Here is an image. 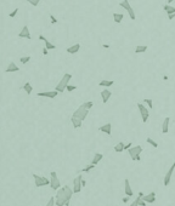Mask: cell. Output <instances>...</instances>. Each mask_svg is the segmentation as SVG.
I'll return each mask as SVG.
<instances>
[{
	"instance_id": "obj_1",
	"label": "cell",
	"mask_w": 175,
	"mask_h": 206,
	"mask_svg": "<svg viewBox=\"0 0 175 206\" xmlns=\"http://www.w3.org/2000/svg\"><path fill=\"white\" fill-rule=\"evenodd\" d=\"M73 194H74L73 193V189H71L69 185H65L62 188H58L56 196H55V205L56 206H69Z\"/></svg>"
},
{
	"instance_id": "obj_2",
	"label": "cell",
	"mask_w": 175,
	"mask_h": 206,
	"mask_svg": "<svg viewBox=\"0 0 175 206\" xmlns=\"http://www.w3.org/2000/svg\"><path fill=\"white\" fill-rule=\"evenodd\" d=\"M71 79H72V74H69V73H66V74L63 75V77H62V79L60 80V82L56 85L55 90H56L58 93H62V92H65L66 87H67V85L69 84Z\"/></svg>"
},
{
	"instance_id": "obj_3",
	"label": "cell",
	"mask_w": 175,
	"mask_h": 206,
	"mask_svg": "<svg viewBox=\"0 0 175 206\" xmlns=\"http://www.w3.org/2000/svg\"><path fill=\"white\" fill-rule=\"evenodd\" d=\"M128 153H129L130 158L134 160V161H140L141 158H140V154L142 153V147L141 146H136V147H130L128 149Z\"/></svg>"
},
{
	"instance_id": "obj_4",
	"label": "cell",
	"mask_w": 175,
	"mask_h": 206,
	"mask_svg": "<svg viewBox=\"0 0 175 206\" xmlns=\"http://www.w3.org/2000/svg\"><path fill=\"white\" fill-rule=\"evenodd\" d=\"M33 180H34V184H35L37 188H42V187H45V185H50V180H48V178L44 177V176H39V175L33 174Z\"/></svg>"
},
{
	"instance_id": "obj_5",
	"label": "cell",
	"mask_w": 175,
	"mask_h": 206,
	"mask_svg": "<svg viewBox=\"0 0 175 206\" xmlns=\"http://www.w3.org/2000/svg\"><path fill=\"white\" fill-rule=\"evenodd\" d=\"M50 187L52 190H57L58 188H61V182H60L56 171H51L50 172Z\"/></svg>"
},
{
	"instance_id": "obj_6",
	"label": "cell",
	"mask_w": 175,
	"mask_h": 206,
	"mask_svg": "<svg viewBox=\"0 0 175 206\" xmlns=\"http://www.w3.org/2000/svg\"><path fill=\"white\" fill-rule=\"evenodd\" d=\"M88 114H89V109L84 108V106L82 104V106H79V108L77 109L74 113H73V116H76V118H78V119H80L82 121H84L85 118L88 116Z\"/></svg>"
},
{
	"instance_id": "obj_7",
	"label": "cell",
	"mask_w": 175,
	"mask_h": 206,
	"mask_svg": "<svg viewBox=\"0 0 175 206\" xmlns=\"http://www.w3.org/2000/svg\"><path fill=\"white\" fill-rule=\"evenodd\" d=\"M119 6H120V8H123L125 11H128L130 19H133V21H134V19L136 18V16H135V12H134V10H133V8H131V5L129 4V0H123V1H120Z\"/></svg>"
},
{
	"instance_id": "obj_8",
	"label": "cell",
	"mask_w": 175,
	"mask_h": 206,
	"mask_svg": "<svg viewBox=\"0 0 175 206\" xmlns=\"http://www.w3.org/2000/svg\"><path fill=\"white\" fill-rule=\"evenodd\" d=\"M138 108H139V112L141 114V118H142V121L146 122L150 118V113H149V108L145 107L144 103H138Z\"/></svg>"
},
{
	"instance_id": "obj_9",
	"label": "cell",
	"mask_w": 175,
	"mask_h": 206,
	"mask_svg": "<svg viewBox=\"0 0 175 206\" xmlns=\"http://www.w3.org/2000/svg\"><path fill=\"white\" fill-rule=\"evenodd\" d=\"M82 175H78L74 181H73V193L77 194V193H80V190H82Z\"/></svg>"
},
{
	"instance_id": "obj_10",
	"label": "cell",
	"mask_w": 175,
	"mask_h": 206,
	"mask_svg": "<svg viewBox=\"0 0 175 206\" xmlns=\"http://www.w3.org/2000/svg\"><path fill=\"white\" fill-rule=\"evenodd\" d=\"M18 38L27 39V40H31V39H32V35H31V32H29L28 26H23V27H22L21 32L18 33Z\"/></svg>"
},
{
	"instance_id": "obj_11",
	"label": "cell",
	"mask_w": 175,
	"mask_h": 206,
	"mask_svg": "<svg viewBox=\"0 0 175 206\" xmlns=\"http://www.w3.org/2000/svg\"><path fill=\"white\" fill-rule=\"evenodd\" d=\"M174 170H175V161L173 162V165L170 166V169L168 170V172H167L165 176H164V185H165V187H168V185H169V183H170V180H172V176H173Z\"/></svg>"
},
{
	"instance_id": "obj_12",
	"label": "cell",
	"mask_w": 175,
	"mask_h": 206,
	"mask_svg": "<svg viewBox=\"0 0 175 206\" xmlns=\"http://www.w3.org/2000/svg\"><path fill=\"white\" fill-rule=\"evenodd\" d=\"M57 95H58V92L56 90H53V91H45V92H38L39 97H46V98H56Z\"/></svg>"
},
{
	"instance_id": "obj_13",
	"label": "cell",
	"mask_w": 175,
	"mask_h": 206,
	"mask_svg": "<svg viewBox=\"0 0 175 206\" xmlns=\"http://www.w3.org/2000/svg\"><path fill=\"white\" fill-rule=\"evenodd\" d=\"M39 40H43L44 43H45V47L48 50H55L56 49V45L55 44H52V43H50V41L46 39L44 35H42V34H39Z\"/></svg>"
},
{
	"instance_id": "obj_14",
	"label": "cell",
	"mask_w": 175,
	"mask_h": 206,
	"mask_svg": "<svg viewBox=\"0 0 175 206\" xmlns=\"http://www.w3.org/2000/svg\"><path fill=\"white\" fill-rule=\"evenodd\" d=\"M99 130H100L101 132H103V133H106V135L111 136V133H112V125H111V122H107V124H105V125L100 126Z\"/></svg>"
},
{
	"instance_id": "obj_15",
	"label": "cell",
	"mask_w": 175,
	"mask_h": 206,
	"mask_svg": "<svg viewBox=\"0 0 175 206\" xmlns=\"http://www.w3.org/2000/svg\"><path fill=\"white\" fill-rule=\"evenodd\" d=\"M111 96H112V92L108 90V88H103V90L101 91V98H102L103 103L108 102V100L111 98Z\"/></svg>"
},
{
	"instance_id": "obj_16",
	"label": "cell",
	"mask_w": 175,
	"mask_h": 206,
	"mask_svg": "<svg viewBox=\"0 0 175 206\" xmlns=\"http://www.w3.org/2000/svg\"><path fill=\"white\" fill-rule=\"evenodd\" d=\"M142 199L145 200L146 204H153L154 201H156V193L154 191H151L150 194H147V195H144Z\"/></svg>"
},
{
	"instance_id": "obj_17",
	"label": "cell",
	"mask_w": 175,
	"mask_h": 206,
	"mask_svg": "<svg viewBox=\"0 0 175 206\" xmlns=\"http://www.w3.org/2000/svg\"><path fill=\"white\" fill-rule=\"evenodd\" d=\"M124 191L128 196H130V198L133 196V189L130 187V183H129V180H128V178L124 180Z\"/></svg>"
},
{
	"instance_id": "obj_18",
	"label": "cell",
	"mask_w": 175,
	"mask_h": 206,
	"mask_svg": "<svg viewBox=\"0 0 175 206\" xmlns=\"http://www.w3.org/2000/svg\"><path fill=\"white\" fill-rule=\"evenodd\" d=\"M19 71V68L16 66L15 62H10L8 68L5 69V73H15V72H18Z\"/></svg>"
},
{
	"instance_id": "obj_19",
	"label": "cell",
	"mask_w": 175,
	"mask_h": 206,
	"mask_svg": "<svg viewBox=\"0 0 175 206\" xmlns=\"http://www.w3.org/2000/svg\"><path fill=\"white\" fill-rule=\"evenodd\" d=\"M71 121H72V125H73V127H74V129H79V127H82V124H83V121L80 120V119H78V118H76V116H73V115H72Z\"/></svg>"
},
{
	"instance_id": "obj_20",
	"label": "cell",
	"mask_w": 175,
	"mask_h": 206,
	"mask_svg": "<svg viewBox=\"0 0 175 206\" xmlns=\"http://www.w3.org/2000/svg\"><path fill=\"white\" fill-rule=\"evenodd\" d=\"M79 50H80V44H74V45H72V46H69L68 49H67V52L71 53V55H74Z\"/></svg>"
},
{
	"instance_id": "obj_21",
	"label": "cell",
	"mask_w": 175,
	"mask_h": 206,
	"mask_svg": "<svg viewBox=\"0 0 175 206\" xmlns=\"http://www.w3.org/2000/svg\"><path fill=\"white\" fill-rule=\"evenodd\" d=\"M113 84H114L113 80H106V79H103V80H101L99 82V86H101V87H111Z\"/></svg>"
},
{
	"instance_id": "obj_22",
	"label": "cell",
	"mask_w": 175,
	"mask_h": 206,
	"mask_svg": "<svg viewBox=\"0 0 175 206\" xmlns=\"http://www.w3.org/2000/svg\"><path fill=\"white\" fill-rule=\"evenodd\" d=\"M169 122H170V118H165L163 124H162V132L163 133H168V130H169Z\"/></svg>"
},
{
	"instance_id": "obj_23",
	"label": "cell",
	"mask_w": 175,
	"mask_h": 206,
	"mask_svg": "<svg viewBox=\"0 0 175 206\" xmlns=\"http://www.w3.org/2000/svg\"><path fill=\"white\" fill-rule=\"evenodd\" d=\"M103 159V155L101 154V153H95V155H94V158H92V161H91V164H94L96 166V165Z\"/></svg>"
},
{
	"instance_id": "obj_24",
	"label": "cell",
	"mask_w": 175,
	"mask_h": 206,
	"mask_svg": "<svg viewBox=\"0 0 175 206\" xmlns=\"http://www.w3.org/2000/svg\"><path fill=\"white\" fill-rule=\"evenodd\" d=\"M23 90L26 91V93L27 95H32V92H33V86H32V84L31 82H26V84L23 85Z\"/></svg>"
},
{
	"instance_id": "obj_25",
	"label": "cell",
	"mask_w": 175,
	"mask_h": 206,
	"mask_svg": "<svg viewBox=\"0 0 175 206\" xmlns=\"http://www.w3.org/2000/svg\"><path fill=\"white\" fill-rule=\"evenodd\" d=\"M124 18V15L123 13H113V21L116 23H120Z\"/></svg>"
},
{
	"instance_id": "obj_26",
	"label": "cell",
	"mask_w": 175,
	"mask_h": 206,
	"mask_svg": "<svg viewBox=\"0 0 175 206\" xmlns=\"http://www.w3.org/2000/svg\"><path fill=\"white\" fill-rule=\"evenodd\" d=\"M163 9H164V11L168 13V15H169V13H175V8L172 6V5H169V4H165L163 6Z\"/></svg>"
},
{
	"instance_id": "obj_27",
	"label": "cell",
	"mask_w": 175,
	"mask_h": 206,
	"mask_svg": "<svg viewBox=\"0 0 175 206\" xmlns=\"http://www.w3.org/2000/svg\"><path fill=\"white\" fill-rule=\"evenodd\" d=\"M123 150H124V143H123V142H119V143H117L116 146H114V152L122 153Z\"/></svg>"
},
{
	"instance_id": "obj_28",
	"label": "cell",
	"mask_w": 175,
	"mask_h": 206,
	"mask_svg": "<svg viewBox=\"0 0 175 206\" xmlns=\"http://www.w3.org/2000/svg\"><path fill=\"white\" fill-rule=\"evenodd\" d=\"M149 49L146 45H138L136 49H135V52L136 53H142V52H146V50Z\"/></svg>"
},
{
	"instance_id": "obj_29",
	"label": "cell",
	"mask_w": 175,
	"mask_h": 206,
	"mask_svg": "<svg viewBox=\"0 0 175 206\" xmlns=\"http://www.w3.org/2000/svg\"><path fill=\"white\" fill-rule=\"evenodd\" d=\"M94 167H95V165L90 164V165H86V166H85L83 170H80V171H82V172H90V171H91Z\"/></svg>"
},
{
	"instance_id": "obj_30",
	"label": "cell",
	"mask_w": 175,
	"mask_h": 206,
	"mask_svg": "<svg viewBox=\"0 0 175 206\" xmlns=\"http://www.w3.org/2000/svg\"><path fill=\"white\" fill-rule=\"evenodd\" d=\"M147 143H149V144H151V146L153 147V148H158V143L157 142H154L152 138H151V137H147Z\"/></svg>"
},
{
	"instance_id": "obj_31",
	"label": "cell",
	"mask_w": 175,
	"mask_h": 206,
	"mask_svg": "<svg viewBox=\"0 0 175 206\" xmlns=\"http://www.w3.org/2000/svg\"><path fill=\"white\" fill-rule=\"evenodd\" d=\"M83 106H84V108H86V109H90L94 107V102H91V101H88V102H84L83 103Z\"/></svg>"
},
{
	"instance_id": "obj_32",
	"label": "cell",
	"mask_w": 175,
	"mask_h": 206,
	"mask_svg": "<svg viewBox=\"0 0 175 206\" xmlns=\"http://www.w3.org/2000/svg\"><path fill=\"white\" fill-rule=\"evenodd\" d=\"M144 103H146L147 106H149V109H152L153 108V101L151 98H145L144 100Z\"/></svg>"
},
{
	"instance_id": "obj_33",
	"label": "cell",
	"mask_w": 175,
	"mask_h": 206,
	"mask_svg": "<svg viewBox=\"0 0 175 206\" xmlns=\"http://www.w3.org/2000/svg\"><path fill=\"white\" fill-rule=\"evenodd\" d=\"M31 61V56H23L19 58V62H21L22 64H26V63H28V62Z\"/></svg>"
},
{
	"instance_id": "obj_34",
	"label": "cell",
	"mask_w": 175,
	"mask_h": 206,
	"mask_svg": "<svg viewBox=\"0 0 175 206\" xmlns=\"http://www.w3.org/2000/svg\"><path fill=\"white\" fill-rule=\"evenodd\" d=\"M26 1H28L32 6H38V5H39V3L42 1V0H26Z\"/></svg>"
},
{
	"instance_id": "obj_35",
	"label": "cell",
	"mask_w": 175,
	"mask_h": 206,
	"mask_svg": "<svg viewBox=\"0 0 175 206\" xmlns=\"http://www.w3.org/2000/svg\"><path fill=\"white\" fill-rule=\"evenodd\" d=\"M76 88H77L76 85H69V84H68V85H67V87H66V90L68 91V92H72V91H74Z\"/></svg>"
},
{
	"instance_id": "obj_36",
	"label": "cell",
	"mask_w": 175,
	"mask_h": 206,
	"mask_svg": "<svg viewBox=\"0 0 175 206\" xmlns=\"http://www.w3.org/2000/svg\"><path fill=\"white\" fill-rule=\"evenodd\" d=\"M45 206H55V198L51 196V198H50V200L48 201V204H46Z\"/></svg>"
},
{
	"instance_id": "obj_37",
	"label": "cell",
	"mask_w": 175,
	"mask_h": 206,
	"mask_svg": "<svg viewBox=\"0 0 175 206\" xmlns=\"http://www.w3.org/2000/svg\"><path fill=\"white\" fill-rule=\"evenodd\" d=\"M17 12H18V9L16 8L15 10L12 11V12H10V13H9V17H10V18H13V17H15V16L17 15Z\"/></svg>"
},
{
	"instance_id": "obj_38",
	"label": "cell",
	"mask_w": 175,
	"mask_h": 206,
	"mask_svg": "<svg viewBox=\"0 0 175 206\" xmlns=\"http://www.w3.org/2000/svg\"><path fill=\"white\" fill-rule=\"evenodd\" d=\"M50 19H51V23H52V24H56V23L58 22L57 18H56L55 16H53V15H50Z\"/></svg>"
},
{
	"instance_id": "obj_39",
	"label": "cell",
	"mask_w": 175,
	"mask_h": 206,
	"mask_svg": "<svg viewBox=\"0 0 175 206\" xmlns=\"http://www.w3.org/2000/svg\"><path fill=\"white\" fill-rule=\"evenodd\" d=\"M130 206H139V199L136 198L135 200H134V201H133V203L130 204Z\"/></svg>"
},
{
	"instance_id": "obj_40",
	"label": "cell",
	"mask_w": 175,
	"mask_h": 206,
	"mask_svg": "<svg viewBox=\"0 0 175 206\" xmlns=\"http://www.w3.org/2000/svg\"><path fill=\"white\" fill-rule=\"evenodd\" d=\"M131 146H133V143H131V142H129L128 144H124V150H128V149H129Z\"/></svg>"
},
{
	"instance_id": "obj_41",
	"label": "cell",
	"mask_w": 175,
	"mask_h": 206,
	"mask_svg": "<svg viewBox=\"0 0 175 206\" xmlns=\"http://www.w3.org/2000/svg\"><path fill=\"white\" fill-rule=\"evenodd\" d=\"M175 18V13H169L168 15V19H174Z\"/></svg>"
},
{
	"instance_id": "obj_42",
	"label": "cell",
	"mask_w": 175,
	"mask_h": 206,
	"mask_svg": "<svg viewBox=\"0 0 175 206\" xmlns=\"http://www.w3.org/2000/svg\"><path fill=\"white\" fill-rule=\"evenodd\" d=\"M48 53H49V50L46 49V47H44V49H43V55H44V56H46Z\"/></svg>"
},
{
	"instance_id": "obj_43",
	"label": "cell",
	"mask_w": 175,
	"mask_h": 206,
	"mask_svg": "<svg viewBox=\"0 0 175 206\" xmlns=\"http://www.w3.org/2000/svg\"><path fill=\"white\" fill-rule=\"evenodd\" d=\"M129 198H130V196H128V195H126V196L123 199V203H124V204H126V203H128V200H129Z\"/></svg>"
},
{
	"instance_id": "obj_44",
	"label": "cell",
	"mask_w": 175,
	"mask_h": 206,
	"mask_svg": "<svg viewBox=\"0 0 175 206\" xmlns=\"http://www.w3.org/2000/svg\"><path fill=\"white\" fill-rule=\"evenodd\" d=\"M85 185H86V182L82 178V187H85Z\"/></svg>"
},
{
	"instance_id": "obj_45",
	"label": "cell",
	"mask_w": 175,
	"mask_h": 206,
	"mask_svg": "<svg viewBox=\"0 0 175 206\" xmlns=\"http://www.w3.org/2000/svg\"><path fill=\"white\" fill-rule=\"evenodd\" d=\"M103 47H105V49H110V45H107V44H105V45H103Z\"/></svg>"
},
{
	"instance_id": "obj_46",
	"label": "cell",
	"mask_w": 175,
	"mask_h": 206,
	"mask_svg": "<svg viewBox=\"0 0 175 206\" xmlns=\"http://www.w3.org/2000/svg\"><path fill=\"white\" fill-rule=\"evenodd\" d=\"M174 0H167V4H170V3H173Z\"/></svg>"
},
{
	"instance_id": "obj_47",
	"label": "cell",
	"mask_w": 175,
	"mask_h": 206,
	"mask_svg": "<svg viewBox=\"0 0 175 206\" xmlns=\"http://www.w3.org/2000/svg\"><path fill=\"white\" fill-rule=\"evenodd\" d=\"M167 206H169V205H167Z\"/></svg>"
}]
</instances>
